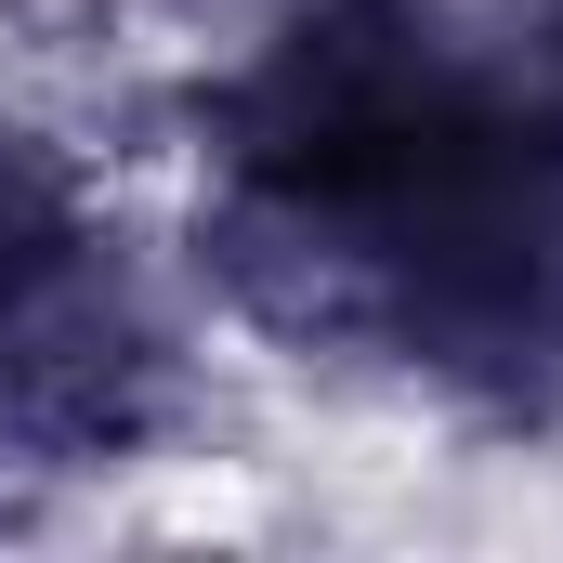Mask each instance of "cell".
<instances>
[{"label":"cell","mask_w":563,"mask_h":563,"mask_svg":"<svg viewBox=\"0 0 563 563\" xmlns=\"http://www.w3.org/2000/svg\"><path fill=\"white\" fill-rule=\"evenodd\" d=\"M525 53H538V66L563 79V0H525Z\"/></svg>","instance_id":"obj_2"},{"label":"cell","mask_w":563,"mask_h":563,"mask_svg":"<svg viewBox=\"0 0 563 563\" xmlns=\"http://www.w3.org/2000/svg\"><path fill=\"white\" fill-rule=\"evenodd\" d=\"M197 276L263 341L563 407V79L445 0H288L197 79Z\"/></svg>","instance_id":"obj_1"}]
</instances>
